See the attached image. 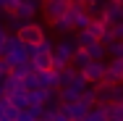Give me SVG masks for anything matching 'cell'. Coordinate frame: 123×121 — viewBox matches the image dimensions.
Returning a JSON list of instances; mask_svg holds the SVG:
<instances>
[{"label":"cell","instance_id":"cell-1","mask_svg":"<svg viewBox=\"0 0 123 121\" xmlns=\"http://www.w3.org/2000/svg\"><path fill=\"white\" fill-rule=\"evenodd\" d=\"M0 58L8 63V69H13V66H18V63H29L31 50H29V45H26L18 34H13V37H8L5 50H3V55H0Z\"/></svg>","mask_w":123,"mask_h":121},{"label":"cell","instance_id":"cell-2","mask_svg":"<svg viewBox=\"0 0 123 121\" xmlns=\"http://www.w3.org/2000/svg\"><path fill=\"white\" fill-rule=\"evenodd\" d=\"M79 50V42H76V37H68V34H63L58 42H55V48H52V69L55 71H60V69H66V66H71V58H74V53Z\"/></svg>","mask_w":123,"mask_h":121},{"label":"cell","instance_id":"cell-3","mask_svg":"<svg viewBox=\"0 0 123 121\" xmlns=\"http://www.w3.org/2000/svg\"><path fill=\"white\" fill-rule=\"evenodd\" d=\"M52 48H55V42L45 37L42 42H37V45H29L31 50V58H29V63H31V69L34 71H45V69H52Z\"/></svg>","mask_w":123,"mask_h":121},{"label":"cell","instance_id":"cell-4","mask_svg":"<svg viewBox=\"0 0 123 121\" xmlns=\"http://www.w3.org/2000/svg\"><path fill=\"white\" fill-rule=\"evenodd\" d=\"M21 40H24L26 45H37V42H42L45 37H47V32H45V26L42 24H37V21H26L18 32H16Z\"/></svg>","mask_w":123,"mask_h":121},{"label":"cell","instance_id":"cell-5","mask_svg":"<svg viewBox=\"0 0 123 121\" xmlns=\"http://www.w3.org/2000/svg\"><path fill=\"white\" fill-rule=\"evenodd\" d=\"M68 5H71V0H42V13L47 21H55L68 11Z\"/></svg>","mask_w":123,"mask_h":121},{"label":"cell","instance_id":"cell-6","mask_svg":"<svg viewBox=\"0 0 123 121\" xmlns=\"http://www.w3.org/2000/svg\"><path fill=\"white\" fill-rule=\"evenodd\" d=\"M102 19H105L107 24L123 21V3H118V0H105V3H102Z\"/></svg>","mask_w":123,"mask_h":121},{"label":"cell","instance_id":"cell-7","mask_svg":"<svg viewBox=\"0 0 123 121\" xmlns=\"http://www.w3.org/2000/svg\"><path fill=\"white\" fill-rule=\"evenodd\" d=\"M105 71H107V63H105V61H92V63H89L81 74L86 76V82H89V84H99V82L105 79Z\"/></svg>","mask_w":123,"mask_h":121},{"label":"cell","instance_id":"cell-8","mask_svg":"<svg viewBox=\"0 0 123 121\" xmlns=\"http://www.w3.org/2000/svg\"><path fill=\"white\" fill-rule=\"evenodd\" d=\"M60 111H63L71 121H84V116L89 113V108H86L81 100H74V103H60Z\"/></svg>","mask_w":123,"mask_h":121},{"label":"cell","instance_id":"cell-9","mask_svg":"<svg viewBox=\"0 0 123 121\" xmlns=\"http://www.w3.org/2000/svg\"><path fill=\"white\" fill-rule=\"evenodd\" d=\"M39 8H42V0H21L18 8H16L13 13H18L24 21H31V19L39 13Z\"/></svg>","mask_w":123,"mask_h":121},{"label":"cell","instance_id":"cell-10","mask_svg":"<svg viewBox=\"0 0 123 121\" xmlns=\"http://www.w3.org/2000/svg\"><path fill=\"white\" fill-rule=\"evenodd\" d=\"M102 82H123V58H110Z\"/></svg>","mask_w":123,"mask_h":121},{"label":"cell","instance_id":"cell-11","mask_svg":"<svg viewBox=\"0 0 123 121\" xmlns=\"http://www.w3.org/2000/svg\"><path fill=\"white\" fill-rule=\"evenodd\" d=\"M37 74H39V87H47V90H58L60 87V71L45 69V71H37Z\"/></svg>","mask_w":123,"mask_h":121},{"label":"cell","instance_id":"cell-12","mask_svg":"<svg viewBox=\"0 0 123 121\" xmlns=\"http://www.w3.org/2000/svg\"><path fill=\"white\" fill-rule=\"evenodd\" d=\"M50 24H52V29H55V32H60V34H71V32L76 29V26H74V19L68 16V11H66V13H63L60 19L50 21Z\"/></svg>","mask_w":123,"mask_h":121},{"label":"cell","instance_id":"cell-13","mask_svg":"<svg viewBox=\"0 0 123 121\" xmlns=\"http://www.w3.org/2000/svg\"><path fill=\"white\" fill-rule=\"evenodd\" d=\"M89 63H92V55H89V50H86V48H79L74 53V58H71V66L79 69V71H84Z\"/></svg>","mask_w":123,"mask_h":121},{"label":"cell","instance_id":"cell-14","mask_svg":"<svg viewBox=\"0 0 123 121\" xmlns=\"http://www.w3.org/2000/svg\"><path fill=\"white\" fill-rule=\"evenodd\" d=\"M8 100H11L18 111H26V108H29V92H26V90H16L13 95H8Z\"/></svg>","mask_w":123,"mask_h":121},{"label":"cell","instance_id":"cell-15","mask_svg":"<svg viewBox=\"0 0 123 121\" xmlns=\"http://www.w3.org/2000/svg\"><path fill=\"white\" fill-rule=\"evenodd\" d=\"M84 121H107V108H105V103H97L94 108H89V113L84 116Z\"/></svg>","mask_w":123,"mask_h":121},{"label":"cell","instance_id":"cell-16","mask_svg":"<svg viewBox=\"0 0 123 121\" xmlns=\"http://www.w3.org/2000/svg\"><path fill=\"white\" fill-rule=\"evenodd\" d=\"M86 29H89V32L99 40V37L105 34V29H107V21H105L102 16H92V21H89V26H86Z\"/></svg>","mask_w":123,"mask_h":121},{"label":"cell","instance_id":"cell-17","mask_svg":"<svg viewBox=\"0 0 123 121\" xmlns=\"http://www.w3.org/2000/svg\"><path fill=\"white\" fill-rule=\"evenodd\" d=\"M39 87V74L37 71H29L21 76V90H26V92H31V90H37Z\"/></svg>","mask_w":123,"mask_h":121},{"label":"cell","instance_id":"cell-18","mask_svg":"<svg viewBox=\"0 0 123 121\" xmlns=\"http://www.w3.org/2000/svg\"><path fill=\"white\" fill-rule=\"evenodd\" d=\"M89 55H92V61H105V55H107V48H105V42L102 40H97V42H92L89 45Z\"/></svg>","mask_w":123,"mask_h":121},{"label":"cell","instance_id":"cell-19","mask_svg":"<svg viewBox=\"0 0 123 121\" xmlns=\"http://www.w3.org/2000/svg\"><path fill=\"white\" fill-rule=\"evenodd\" d=\"M107 121H123V103H105Z\"/></svg>","mask_w":123,"mask_h":121},{"label":"cell","instance_id":"cell-20","mask_svg":"<svg viewBox=\"0 0 123 121\" xmlns=\"http://www.w3.org/2000/svg\"><path fill=\"white\" fill-rule=\"evenodd\" d=\"M76 42H79V48H89L92 42H97V37H94L89 29H79V34H76Z\"/></svg>","mask_w":123,"mask_h":121},{"label":"cell","instance_id":"cell-21","mask_svg":"<svg viewBox=\"0 0 123 121\" xmlns=\"http://www.w3.org/2000/svg\"><path fill=\"white\" fill-rule=\"evenodd\" d=\"M79 100H81L86 108H94V105H97V90H94V87H86V90L81 92V97H79Z\"/></svg>","mask_w":123,"mask_h":121},{"label":"cell","instance_id":"cell-22","mask_svg":"<svg viewBox=\"0 0 123 121\" xmlns=\"http://www.w3.org/2000/svg\"><path fill=\"white\" fill-rule=\"evenodd\" d=\"M105 48H107V55H110V58H123V40H113V42H107Z\"/></svg>","mask_w":123,"mask_h":121},{"label":"cell","instance_id":"cell-23","mask_svg":"<svg viewBox=\"0 0 123 121\" xmlns=\"http://www.w3.org/2000/svg\"><path fill=\"white\" fill-rule=\"evenodd\" d=\"M5 24H8V29H11V32L16 34V32H18V29H21V26H24L26 21L21 19V16H18V13H8V19H5Z\"/></svg>","mask_w":123,"mask_h":121},{"label":"cell","instance_id":"cell-24","mask_svg":"<svg viewBox=\"0 0 123 121\" xmlns=\"http://www.w3.org/2000/svg\"><path fill=\"white\" fill-rule=\"evenodd\" d=\"M89 21H92V13H89V11L84 8V11H81V13L76 16V21H74L76 32H79V29H86V26H89Z\"/></svg>","mask_w":123,"mask_h":121},{"label":"cell","instance_id":"cell-25","mask_svg":"<svg viewBox=\"0 0 123 121\" xmlns=\"http://www.w3.org/2000/svg\"><path fill=\"white\" fill-rule=\"evenodd\" d=\"M18 3H21V0H0V11H3V13H13V11L18 8Z\"/></svg>","mask_w":123,"mask_h":121},{"label":"cell","instance_id":"cell-26","mask_svg":"<svg viewBox=\"0 0 123 121\" xmlns=\"http://www.w3.org/2000/svg\"><path fill=\"white\" fill-rule=\"evenodd\" d=\"M16 121H37V116H34V113L26 108V111H21V113L16 116Z\"/></svg>","mask_w":123,"mask_h":121},{"label":"cell","instance_id":"cell-27","mask_svg":"<svg viewBox=\"0 0 123 121\" xmlns=\"http://www.w3.org/2000/svg\"><path fill=\"white\" fill-rule=\"evenodd\" d=\"M99 40H102V42H105V45H107V42H113V40H115V34H113V26L107 24V29H105V34H102V37H99Z\"/></svg>","mask_w":123,"mask_h":121},{"label":"cell","instance_id":"cell-28","mask_svg":"<svg viewBox=\"0 0 123 121\" xmlns=\"http://www.w3.org/2000/svg\"><path fill=\"white\" fill-rule=\"evenodd\" d=\"M113 26V34H115V40H123V21H118V24H110Z\"/></svg>","mask_w":123,"mask_h":121},{"label":"cell","instance_id":"cell-29","mask_svg":"<svg viewBox=\"0 0 123 121\" xmlns=\"http://www.w3.org/2000/svg\"><path fill=\"white\" fill-rule=\"evenodd\" d=\"M5 42H8V34L0 29V55H3V50H5Z\"/></svg>","mask_w":123,"mask_h":121},{"label":"cell","instance_id":"cell-30","mask_svg":"<svg viewBox=\"0 0 123 121\" xmlns=\"http://www.w3.org/2000/svg\"><path fill=\"white\" fill-rule=\"evenodd\" d=\"M8 71H11V69H8V63H5V61L0 58V79H3V76H5Z\"/></svg>","mask_w":123,"mask_h":121},{"label":"cell","instance_id":"cell-31","mask_svg":"<svg viewBox=\"0 0 123 121\" xmlns=\"http://www.w3.org/2000/svg\"><path fill=\"white\" fill-rule=\"evenodd\" d=\"M52 121H71V119H68V116H66L60 108H58V113H55V119H52Z\"/></svg>","mask_w":123,"mask_h":121},{"label":"cell","instance_id":"cell-32","mask_svg":"<svg viewBox=\"0 0 123 121\" xmlns=\"http://www.w3.org/2000/svg\"><path fill=\"white\" fill-rule=\"evenodd\" d=\"M0 100H5V92H3V87H0Z\"/></svg>","mask_w":123,"mask_h":121},{"label":"cell","instance_id":"cell-33","mask_svg":"<svg viewBox=\"0 0 123 121\" xmlns=\"http://www.w3.org/2000/svg\"><path fill=\"white\" fill-rule=\"evenodd\" d=\"M0 119H3V100H0Z\"/></svg>","mask_w":123,"mask_h":121},{"label":"cell","instance_id":"cell-34","mask_svg":"<svg viewBox=\"0 0 123 121\" xmlns=\"http://www.w3.org/2000/svg\"><path fill=\"white\" fill-rule=\"evenodd\" d=\"M118 3H123V0H118Z\"/></svg>","mask_w":123,"mask_h":121},{"label":"cell","instance_id":"cell-35","mask_svg":"<svg viewBox=\"0 0 123 121\" xmlns=\"http://www.w3.org/2000/svg\"><path fill=\"white\" fill-rule=\"evenodd\" d=\"M0 29H3V24H0Z\"/></svg>","mask_w":123,"mask_h":121},{"label":"cell","instance_id":"cell-36","mask_svg":"<svg viewBox=\"0 0 123 121\" xmlns=\"http://www.w3.org/2000/svg\"><path fill=\"white\" fill-rule=\"evenodd\" d=\"M37 121H39V119H37Z\"/></svg>","mask_w":123,"mask_h":121},{"label":"cell","instance_id":"cell-37","mask_svg":"<svg viewBox=\"0 0 123 121\" xmlns=\"http://www.w3.org/2000/svg\"><path fill=\"white\" fill-rule=\"evenodd\" d=\"M121 103H123V100H121Z\"/></svg>","mask_w":123,"mask_h":121}]
</instances>
